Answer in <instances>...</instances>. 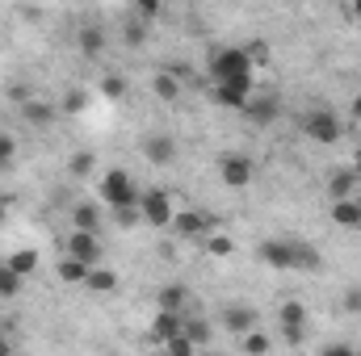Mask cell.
Instances as JSON below:
<instances>
[{
	"instance_id": "cell-10",
	"label": "cell",
	"mask_w": 361,
	"mask_h": 356,
	"mask_svg": "<svg viewBox=\"0 0 361 356\" xmlns=\"http://www.w3.org/2000/svg\"><path fill=\"white\" fill-rule=\"evenodd\" d=\"M214 222L206 218V214H197V210H180V214H173V231L177 235H202V231H210Z\"/></svg>"
},
{
	"instance_id": "cell-42",
	"label": "cell",
	"mask_w": 361,
	"mask_h": 356,
	"mask_svg": "<svg viewBox=\"0 0 361 356\" xmlns=\"http://www.w3.org/2000/svg\"><path fill=\"white\" fill-rule=\"evenodd\" d=\"M4 210H8V205H4V201H0V222H4Z\"/></svg>"
},
{
	"instance_id": "cell-23",
	"label": "cell",
	"mask_w": 361,
	"mask_h": 356,
	"mask_svg": "<svg viewBox=\"0 0 361 356\" xmlns=\"http://www.w3.org/2000/svg\"><path fill=\"white\" fill-rule=\"evenodd\" d=\"M89 289H97V293H109V289H118V276L109 272V268H97V272H89V281H85Z\"/></svg>"
},
{
	"instance_id": "cell-28",
	"label": "cell",
	"mask_w": 361,
	"mask_h": 356,
	"mask_svg": "<svg viewBox=\"0 0 361 356\" xmlns=\"http://www.w3.org/2000/svg\"><path fill=\"white\" fill-rule=\"evenodd\" d=\"M164 348H169L173 356H189L193 348H197V344H193V340H189L185 331H177V336H169V340H164Z\"/></svg>"
},
{
	"instance_id": "cell-13",
	"label": "cell",
	"mask_w": 361,
	"mask_h": 356,
	"mask_svg": "<svg viewBox=\"0 0 361 356\" xmlns=\"http://www.w3.org/2000/svg\"><path fill=\"white\" fill-rule=\"evenodd\" d=\"M89 260H80V256H68V260H59V281L63 285H85L89 281Z\"/></svg>"
},
{
	"instance_id": "cell-41",
	"label": "cell",
	"mask_w": 361,
	"mask_h": 356,
	"mask_svg": "<svg viewBox=\"0 0 361 356\" xmlns=\"http://www.w3.org/2000/svg\"><path fill=\"white\" fill-rule=\"evenodd\" d=\"M353 13H357V21H361V0H353Z\"/></svg>"
},
{
	"instance_id": "cell-3",
	"label": "cell",
	"mask_w": 361,
	"mask_h": 356,
	"mask_svg": "<svg viewBox=\"0 0 361 356\" xmlns=\"http://www.w3.org/2000/svg\"><path fill=\"white\" fill-rule=\"evenodd\" d=\"M139 214H143L147 227H173V201H169V193L164 189L139 193Z\"/></svg>"
},
{
	"instance_id": "cell-30",
	"label": "cell",
	"mask_w": 361,
	"mask_h": 356,
	"mask_svg": "<svg viewBox=\"0 0 361 356\" xmlns=\"http://www.w3.org/2000/svg\"><path fill=\"white\" fill-rule=\"evenodd\" d=\"M101 92H105L109 101H118V96H126V80H122V76H105V80H101Z\"/></svg>"
},
{
	"instance_id": "cell-27",
	"label": "cell",
	"mask_w": 361,
	"mask_h": 356,
	"mask_svg": "<svg viewBox=\"0 0 361 356\" xmlns=\"http://www.w3.org/2000/svg\"><path fill=\"white\" fill-rule=\"evenodd\" d=\"M294 268H319V252L307 243H294Z\"/></svg>"
},
{
	"instance_id": "cell-4",
	"label": "cell",
	"mask_w": 361,
	"mask_h": 356,
	"mask_svg": "<svg viewBox=\"0 0 361 356\" xmlns=\"http://www.w3.org/2000/svg\"><path fill=\"white\" fill-rule=\"evenodd\" d=\"M214 101L219 105H231V109H244V101L252 96V72L248 76H231V80H214Z\"/></svg>"
},
{
	"instance_id": "cell-9",
	"label": "cell",
	"mask_w": 361,
	"mask_h": 356,
	"mask_svg": "<svg viewBox=\"0 0 361 356\" xmlns=\"http://www.w3.org/2000/svg\"><path fill=\"white\" fill-rule=\"evenodd\" d=\"M68 256H80V260H101V243H97V231H72V239H68Z\"/></svg>"
},
{
	"instance_id": "cell-29",
	"label": "cell",
	"mask_w": 361,
	"mask_h": 356,
	"mask_svg": "<svg viewBox=\"0 0 361 356\" xmlns=\"http://www.w3.org/2000/svg\"><path fill=\"white\" fill-rule=\"evenodd\" d=\"M122 38H126L130 46H143V38H147V21H130V25L122 30Z\"/></svg>"
},
{
	"instance_id": "cell-33",
	"label": "cell",
	"mask_w": 361,
	"mask_h": 356,
	"mask_svg": "<svg viewBox=\"0 0 361 356\" xmlns=\"http://www.w3.org/2000/svg\"><path fill=\"white\" fill-rule=\"evenodd\" d=\"M85 105H89V96H85V92H68V96H63V113H85Z\"/></svg>"
},
{
	"instance_id": "cell-7",
	"label": "cell",
	"mask_w": 361,
	"mask_h": 356,
	"mask_svg": "<svg viewBox=\"0 0 361 356\" xmlns=\"http://www.w3.org/2000/svg\"><path fill=\"white\" fill-rule=\"evenodd\" d=\"M244 113H248V122H257V126H269V122H277L281 105H277V96H265V92L257 96V92H252V96L244 101Z\"/></svg>"
},
{
	"instance_id": "cell-1",
	"label": "cell",
	"mask_w": 361,
	"mask_h": 356,
	"mask_svg": "<svg viewBox=\"0 0 361 356\" xmlns=\"http://www.w3.org/2000/svg\"><path fill=\"white\" fill-rule=\"evenodd\" d=\"M101 201H105V205H114V210H122V205H139V193H135V180L126 177L122 168H114V172H105V177H101Z\"/></svg>"
},
{
	"instance_id": "cell-8",
	"label": "cell",
	"mask_w": 361,
	"mask_h": 356,
	"mask_svg": "<svg viewBox=\"0 0 361 356\" xmlns=\"http://www.w3.org/2000/svg\"><path fill=\"white\" fill-rule=\"evenodd\" d=\"M257 256L269 268H294V243H281V239H265L257 248Z\"/></svg>"
},
{
	"instance_id": "cell-21",
	"label": "cell",
	"mask_w": 361,
	"mask_h": 356,
	"mask_svg": "<svg viewBox=\"0 0 361 356\" xmlns=\"http://www.w3.org/2000/svg\"><path fill=\"white\" fill-rule=\"evenodd\" d=\"M281 327H302L307 323V310H302V302H281Z\"/></svg>"
},
{
	"instance_id": "cell-31",
	"label": "cell",
	"mask_w": 361,
	"mask_h": 356,
	"mask_svg": "<svg viewBox=\"0 0 361 356\" xmlns=\"http://www.w3.org/2000/svg\"><path fill=\"white\" fill-rule=\"evenodd\" d=\"M244 348L252 356H261V352H269V340H265L261 331H244Z\"/></svg>"
},
{
	"instance_id": "cell-39",
	"label": "cell",
	"mask_w": 361,
	"mask_h": 356,
	"mask_svg": "<svg viewBox=\"0 0 361 356\" xmlns=\"http://www.w3.org/2000/svg\"><path fill=\"white\" fill-rule=\"evenodd\" d=\"M353 117H357V122H361V96H357V101H353Z\"/></svg>"
},
{
	"instance_id": "cell-18",
	"label": "cell",
	"mask_w": 361,
	"mask_h": 356,
	"mask_svg": "<svg viewBox=\"0 0 361 356\" xmlns=\"http://www.w3.org/2000/svg\"><path fill=\"white\" fill-rule=\"evenodd\" d=\"M180 323H185V319H180V310H164V306H160V314H156V336H160V340L177 336Z\"/></svg>"
},
{
	"instance_id": "cell-12",
	"label": "cell",
	"mask_w": 361,
	"mask_h": 356,
	"mask_svg": "<svg viewBox=\"0 0 361 356\" xmlns=\"http://www.w3.org/2000/svg\"><path fill=\"white\" fill-rule=\"evenodd\" d=\"M143 151H147V160H152V164H173V155H177V143H173L169 134H152V139L143 143Z\"/></svg>"
},
{
	"instance_id": "cell-34",
	"label": "cell",
	"mask_w": 361,
	"mask_h": 356,
	"mask_svg": "<svg viewBox=\"0 0 361 356\" xmlns=\"http://www.w3.org/2000/svg\"><path fill=\"white\" fill-rule=\"evenodd\" d=\"M68 168H72V177H89V172H92V155H89V151L72 155V164H68Z\"/></svg>"
},
{
	"instance_id": "cell-22",
	"label": "cell",
	"mask_w": 361,
	"mask_h": 356,
	"mask_svg": "<svg viewBox=\"0 0 361 356\" xmlns=\"http://www.w3.org/2000/svg\"><path fill=\"white\" fill-rule=\"evenodd\" d=\"M185 302H189V289L185 285H164V293H160V306L164 310H180Z\"/></svg>"
},
{
	"instance_id": "cell-24",
	"label": "cell",
	"mask_w": 361,
	"mask_h": 356,
	"mask_svg": "<svg viewBox=\"0 0 361 356\" xmlns=\"http://www.w3.org/2000/svg\"><path fill=\"white\" fill-rule=\"evenodd\" d=\"M72 218H76V227H80V231H97V227H101L97 205H76V214H72Z\"/></svg>"
},
{
	"instance_id": "cell-11",
	"label": "cell",
	"mask_w": 361,
	"mask_h": 356,
	"mask_svg": "<svg viewBox=\"0 0 361 356\" xmlns=\"http://www.w3.org/2000/svg\"><path fill=\"white\" fill-rule=\"evenodd\" d=\"M21 117H25L30 126H51V122H55V105L30 96V101H21Z\"/></svg>"
},
{
	"instance_id": "cell-36",
	"label": "cell",
	"mask_w": 361,
	"mask_h": 356,
	"mask_svg": "<svg viewBox=\"0 0 361 356\" xmlns=\"http://www.w3.org/2000/svg\"><path fill=\"white\" fill-rule=\"evenodd\" d=\"M248 59H252V63H269V46H265V42H252V46H248Z\"/></svg>"
},
{
	"instance_id": "cell-15",
	"label": "cell",
	"mask_w": 361,
	"mask_h": 356,
	"mask_svg": "<svg viewBox=\"0 0 361 356\" xmlns=\"http://www.w3.org/2000/svg\"><path fill=\"white\" fill-rule=\"evenodd\" d=\"M332 222H336V227H361V201L341 197V201L332 205Z\"/></svg>"
},
{
	"instance_id": "cell-14",
	"label": "cell",
	"mask_w": 361,
	"mask_h": 356,
	"mask_svg": "<svg viewBox=\"0 0 361 356\" xmlns=\"http://www.w3.org/2000/svg\"><path fill=\"white\" fill-rule=\"evenodd\" d=\"M252 323H257L252 306H227L223 310V327H231V331H252Z\"/></svg>"
},
{
	"instance_id": "cell-6",
	"label": "cell",
	"mask_w": 361,
	"mask_h": 356,
	"mask_svg": "<svg viewBox=\"0 0 361 356\" xmlns=\"http://www.w3.org/2000/svg\"><path fill=\"white\" fill-rule=\"evenodd\" d=\"M248 180H252V160L248 155H240V151L223 155V184L227 189H248Z\"/></svg>"
},
{
	"instance_id": "cell-5",
	"label": "cell",
	"mask_w": 361,
	"mask_h": 356,
	"mask_svg": "<svg viewBox=\"0 0 361 356\" xmlns=\"http://www.w3.org/2000/svg\"><path fill=\"white\" fill-rule=\"evenodd\" d=\"M302 130H307V139H315V143H336V139H341V122H336L328 109L307 113V117H302Z\"/></svg>"
},
{
	"instance_id": "cell-2",
	"label": "cell",
	"mask_w": 361,
	"mask_h": 356,
	"mask_svg": "<svg viewBox=\"0 0 361 356\" xmlns=\"http://www.w3.org/2000/svg\"><path fill=\"white\" fill-rule=\"evenodd\" d=\"M248 72H252L248 51L227 46V51H214V55H210V76H214V80H231V76H248Z\"/></svg>"
},
{
	"instance_id": "cell-25",
	"label": "cell",
	"mask_w": 361,
	"mask_h": 356,
	"mask_svg": "<svg viewBox=\"0 0 361 356\" xmlns=\"http://www.w3.org/2000/svg\"><path fill=\"white\" fill-rule=\"evenodd\" d=\"M21 289V272H13L8 265H0V298H13Z\"/></svg>"
},
{
	"instance_id": "cell-40",
	"label": "cell",
	"mask_w": 361,
	"mask_h": 356,
	"mask_svg": "<svg viewBox=\"0 0 361 356\" xmlns=\"http://www.w3.org/2000/svg\"><path fill=\"white\" fill-rule=\"evenodd\" d=\"M8 348H13V344H8V340H0V356L8 352Z\"/></svg>"
},
{
	"instance_id": "cell-37",
	"label": "cell",
	"mask_w": 361,
	"mask_h": 356,
	"mask_svg": "<svg viewBox=\"0 0 361 356\" xmlns=\"http://www.w3.org/2000/svg\"><path fill=\"white\" fill-rule=\"evenodd\" d=\"M8 96H13V101H30V89H25V84H13Z\"/></svg>"
},
{
	"instance_id": "cell-19",
	"label": "cell",
	"mask_w": 361,
	"mask_h": 356,
	"mask_svg": "<svg viewBox=\"0 0 361 356\" xmlns=\"http://www.w3.org/2000/svg\"><path fill=\"white\" fill-rule=\"evenodd\" d=\"M101 46H105V34H101L97 25L80 30V55H85V59H97V55H101Z\"/></svg>"
},
{
	"instance_id": "cell-38",
	"label": "cell",
	"mask_w": 361,
	"mask_h": 356,
	"mask_svg": "<svg viewBox=\"0 0 361 356\" xmlns=\"http://www.w3.org/2000/svg\"><path fill=\"white\" fill-rule=\"evenodd\" d=\"M345 306H349V310H361V289H353V293H345Z\"/></svg>"
},
{
	"instance_id": "cell-17",
	"label": "cell",
	"mask_w": 361,
	"mask_h": 356,
	"mask_svg": "<svg viewBox=\"0 0 361 356\" xmlns=\"http://www.w3.org/2000/svg\"><path fill=\"white\" fill-rule=\"evenodd\" d=\"M353 189H357V172H353V168H341L336 177L328 180V193H332L336 201H341V197H353Z\"/></svg>"
},
{
	"instance_id": "cell-32",
	"label": "cell",
	"mask_w": 361,
	"mask_h": 356,
	"mask_svg": "<svg viewBox=\"0 0 361 356\" xmlns=\"http://www.w3.org/2000/svg\"><path fill=\"white\" fill-rule=\"evenodd\" d=\"M206 248H210V256H231V252H235V243H231L227 235H210Z\"/></svg>"
},
{
	"instance_id": "cell-26",
	"label": "cell",
	"mask_w": 361,
	"mask_h": 356,
	"mask_svg": "<svg viewBox=\"0 0 361 356\" xmlns=\"http://www.w3.org/2000/svg\"><path fill=\"white\" fill-rule=\"evenodd\" d=\"M180 331H185V336H189V340H193L197 348H202V344L210 340V327H206L202 319H189V323H180Z\"/></svg>"
},
{
	"instance_id": "cell-20",
	"label": "cell",
	"mask_w": 361,
	"mask_h": 356,
	"mask_svg": "<svg viewBox=\"0 0 361 356\" xmlns=\"http://www.w3.org/2000/svg\"><path fill=\"white\" fill-rule=\"evenodd\" d=\"M8 268H13V272H21V276H30V272L38 268V252H30V248L13 252V256H8Z\"/></svg>"
},
{
	"instance_id": "cell-16",
	"label": "cell",
	"mask_w": 361,
	"mask_h": 356,
	"mask_svg": "<svg viewBox=\"0 0 361 356\" xmlns=\"http://www.w3.org/2000/svg\"><path fill=\"white\" fill-rule=\"evenodd\" d=\"M152 89H156L160 101H169V105H173V101H180V76H177V72H160V76L152 80Z\"/></svg>"
},
{
	"instance_id": "cell-35",
	"label": "cell",
	"mask_w": 361,
	"mask_h": 356,
	"mask_svg": "<svg viewBox=\"0 0 361 356\" xmlns=\"http://www.w3.org/2000/svg\"><path fill=\"white\" fill-rule=\"evenodd\" d=\"M13 155H17V143H13L8 134H0V168H8V164H13Z\"/></svg>"
}]
</instances>
